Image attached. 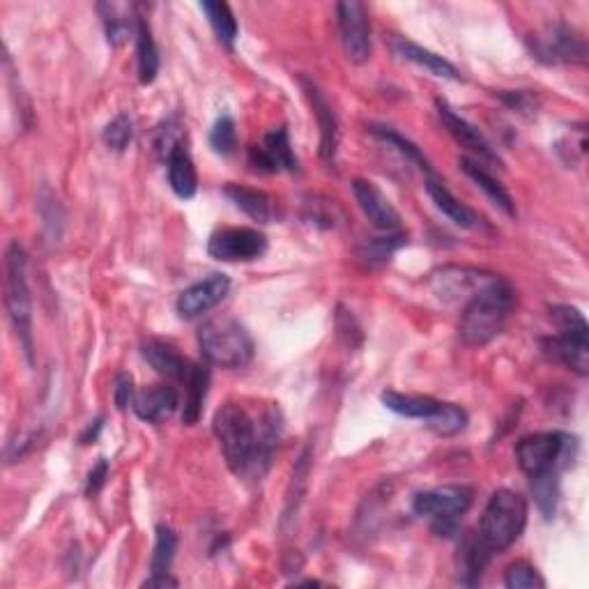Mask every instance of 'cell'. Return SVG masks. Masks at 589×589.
Wrapping results in <instances>:
<instances>
[{
	"instance_id": "cell-29",
	"label": "cell",
	"mask_w": 589,
	"mask_h": 589,
	"mask_svg": "<svg viewBox=\"0 0 589 589\" xmlns=\"http://www.w3.org/2000/svg\"><path fill=\"white\" fill-rule=\"evenodd\" d=\"M468 412H465L461 405L456 403H440L438 412L431 419H426V426L431 428L433 433L442 435V438H454V435L463 433L468 428Z\"/></svg>"
},
{
	"instance_id": "cell-7",
	"label": "cell",
	"mask_w": 589,
	"mask_h": 589,
	"mask_svg": "<svg viewBox=\"0 0 589 589\" xmlns=\"http://www.w3.org/2000/svg\"><path fill=\"white\" fill-rule=\"evenodd\" d=\"M474 493L470 486H440L433 491H424L415 497L412 509L417 516L431 518L435 532H451L454 530V520L463 516L472 507Z\"/></svg>"
},
{
	"instance_id": "cell-16",
	"label": "cell",
	"mask_w": 589,
	"mask_h": 589,
	"mask_svg": "<svg viewBox=\"0 0 589 589\" xmlns=\"http://www.w3.org/2000/svg\"><path fill=\"white\" fill-rule=\"evenodd\" d=\"M302 88L307 93L311 109L316 113L318 118V127H320V157L325 159V164H334L336 162V148H339V122H336V116L332 111L330 102L323 95L316 83L304 79L302 76Z\"/></svg>"
},
{
	"instance_id": "cell-12",
	"label": "cell",
	"mask_w": 589,
	"mask_h": 589,
	"mask_svg": "<svg viewBox=\"0 0 589 589\" xmlns=\"http://www.w3.org/2000/svg\"><path fill=\"white\" fill-rule=\"evenodd\" d=\"M228 290H231V279H228L226 274H219V272L210 274V277H205L203 281H198L187 290H182L175 309H178L180 318L185 320L201 318L203 313H208L210 309L217 307L221 300H224Z\"/></svg>"
},
{
	"instance_id": "cell-39",
	"label": "cell",
	"mask_w": 589,
	"mask_h": 589,
	"mask_svg": "<svg viewBox=\"0 0 589 589\" xmlns=\"http://www.w3.org/2000/svg\"><path fill=\"white\" fill-rule=\"evenodd\" d=\"M553 320L560 327V334H569V336H589V327L587 320L583 318V313L573 307H553Z\"/></svg>"
},
{
	"instance_id": "cell-24",
	"label": "cell",
	"mask_w": 589,
	"mask_h": 589,
	"mask_svg": "<svg viewBox=\"0 0 589 589\" xmlns=\"http://www.w3.org/2000/svg\"><path fill=\"white\" fill-rule=\"evenodd\" d=\"M226 196L231 198L237 210H242L247 217L258 221V224H270L274 219V201L265 191L244 185H228Z\"/></svg>"
},
{
	"instance_id": "cell-8",
	"label": "cell",
	"mask_w": 589,
	"mask_h": 589,
	"mask_svg": "<svg viewBox=\"0 0 589 589\" xmlns=\"http://www.w3.org/2000/svg\"><path fill=\"white\" fill-rule=\"evenodd\" d=\"M343 51L350 63L364 65L371 58V19L364 3L346 0L336 5Z\"/></svg>"
},
{
	"instance_id": "cell-23",
	"label": "cell",
	"mask_w": 589,
	"mask_h": 589,
	"mask_svg": "<svg viewBox=\"0 0 589 589\" xmlns=\"http://www.w3.org/2000/svg\"><path fill=\"white\" fill-rule=\"evenodd\" d=\"M394 51L396 56L408 60V63H415L419 67H424V70H428L435 76H442V79H451V81H458L461 79V74H458V70L454 65L449 63L447 58L438 56V53L428 51L424 47H419V44L410 42V40H396L394 42Z\"/></svg>"
},
{
	"instance_id": "cell-41",
	"label": "cell",
	"mask_w": 589,
	"mask_h": 589,
	"mask_svg": "<svg viewBox=\"0 0 589 589\" xmlns=\"http://www.w3.org/2000/svg\"><path fill=\"white\" fill-rule=\"evenodd\" d=\"M109 477V461L106 458H99L97 465L88 474V484H86V495H97L102 491L104 481Z\"/></svg>"
},
{
	"instance_id": "cell-21",
	"label": "cell",
	"mask_w": 589,
	"mask_h": 589,
	"mask_svg": "<svg viewBox=\"0 0 589 589\" xmlns=\"http://www.w3.org/2000/svg\"><path fill=\"white\" fill-rule=\"evenodd\" d=\"M166 166H168V182H171L173 194L182 198V201L194 198L198 191V175H196L194 159H191L187 145H180L178 150H173L166 159Z\"/></svg>"
},
{
	"instance_id": "cell-6",
	"label": "cell",
	"mask_w": 589,
	"mask_h": 589,
	"mask_svg": "<svg viewBox=\"0 0 589 589\" xmlns=\"http://www.w3.org/2000/svg\"><path fill=\"white\" fill-rule=\"evenodd\" d=\"M578 454V440L569 433L550 431L527 435L516 445V461L525 474H541L569 468Z\"/></svg>"
},
{
	"instance_id": "cell-40",
	"label": "cell",
	"mask_w": 589,
	"mask_h": 589,
	"mask_svg": "<svg viewBox=\"0 0 589 589\" xmlns=\"http://www.w3.org/2000/svg\"><path fill=\"white\" fill-rule=\"evenodd\" d=\"M113 401H116L118 410H125L134 401V380L129 373H118L116 382H113Z\"/></svg>"
},
{
	"instance_id": "cell-4",
	"label": "cell",
	"mask_w": 589,
	"mask_h": 589,
	"mask_svg": "<svg viewBox=\"0 0 589 589\" xmlns=\"http://www.w3.org/2000/svg\"><path fill=\"white\" fill-rule=\"evenodd\" d=\"M5 307L26 357H33V300L28 286V258L19 242L5 251Z\"/></svg>"
},
{
	"instance_id": "cell-22",
	"label": "cell",
	"mask_w": 589,
	"mask_h": 589,
	"mask_svg": "<svg viewBox=\"0 0 589 589\" xmlns=\"http://www.w3.org/2000/svg\"><path fill=\"white\" fill-rule=\"evenodd\" d=\"M458 166H461V171L468 175V178L477 185L484 194L491 198V201L497 205V208L504 210L509 214V217H514L516 214V205H514V198L509 196V191L502 187L500 180H495L491 173L486 171L484 166H481L477 159H470V157H461L458 159Z\"/></svg>"
},
{
	"instance_id": "cell-31",
	"label": "cell",
	"mask_w": 589,
	"mask_h": 589,
	"mask_svg": "<svg viewBox=\"0 0 589 589\" xmlns=\"http://www.w3.org/2000/svg\"><path fill=\"white\" fill-rule=\"evenodd\" d=\"M175 553H178V534H175L173 527L159 525L157 537H155V550H152V560H150V571L152 573L171 571Z\"/></svg>"
},
{
	"instance_id": "cell-37",
	"label": "cell",
	"mask_w": 589,
	"mask_h": 589,
	"mask_svg": "<svg viewBox=\"0 0 589 589\" xmlns=\"http://www.w3.org/2000/svg\"><path fill=\"white\" fill-rule=\"evenodd\" d=\"M132 136H134V125H132V118H129L127 113H118V116L113 118L102 132L104 143L116 152L127 150V145L132 143Z\"/></svg>"
},
{
	"instance_id": "cell-10",
	"label": "cell",
	"mask_w": 589,
	"mask_h": 589,
	"mask_svg": "<svg viewBox=\"0 0 589 589\" xmlns=\"http://www.w3.org/2000/svg\"><path fill=\"white\" fill-rule=\"evenodd\" d=\"M267 251V237L256 228H224L208 242V254L221 263H249Z\"/></svg>"
},
{
	"instance_id": "cell-3",
	"label": "cell",
	"mask_w": 589,
	"mask_h": 589,
	"mask_svg": "<svg viewBox=\"0 0 589 589\" xmlns=\"http://www.w3.org/2000/svg\"><path fill=\"white\" fill-rule=\"evenodd\" d=\"M527 525V500L511 488H500L488 500L477 537L491 553L514 546Z\"/></svg>"
},
{
	"instance_id": "cell-27",
	"label": "cell",
	"mask_w": 589,
	"mask_h": 589,
	"mask_svg": "<svg viewBox=\"0 0 589 589\" xmlns=\"http://www.w3.org/2000/svg\"><path fill=\"white\" fill-rule=\"evenodd\" d=\"M208 385H210L208 366L191 364V373L187 378V401H185V410H182V422H185L187 426H194L198 424V419H201L205 396H208Z\"/></svg>"
},
{
	"instance_id": "cell-42",
	"label": "cell",
	"mask_w": 589,
	"mask_h": 589,
	"mask_svg": "<svg viewBox=\"0 0 589 589\" xmlns=\"http://www.w3.org/2000/svg\"><path fill=\"white\" fill-rule=\"evenodd\" d=\"M143 587H178V580L168 576V573H152L143 583Z\"/></svg>"
},
{
	"instance_id": "cell-26",
	"label": "cell",
	"mask_w": 589,
	"mask_h": 589,
	"mask_svg": "<svg viewBox=\"0 0 589 589\" xmlns=\"http://www.w3.org/2000/svg\"><path fill=\"white\" fill-rule=\"evenodd\" d=\"M382 403H385L387 410L396 412L401 417H410V419H431L435 412H438L442 401H435L431 396H419V394H401V392H389L382 394Z\"/></svg>"
},
{
	"instance_id": "cell-9",
	"label": "cell",
	"mask_w": 589,
	"mask_h": 589,
	"mask_svg": "<svg viewBox=\"0 0 589 589\" xmlns=\"http://www.w3.org/2000/svg\"><path fill=\"white\" fill-rule=\"evenodd\" d=\"M534 56L543 63H587V44L578 30L566 24L548 26L539 37H534L532 44Z\"/></svg>"
},
{
	"instance_id": "cell-28",
	"label": "cell",
	"mask_w": 589,
	"mask_h": 589,
	"mask_svg": "<svg viewBox=\"0 0 589 589\" xmlns=\"http://www.w3.org/2000/svg\"><path fill=\"white\" fill-rule=\"evenodd\" d=\"M532 479V495L534 502L543 516L548 520L555 516L557 509V500H560V472L550 470V472H541L534 474Z\"/></svg>"
},
{
	"instance_id": "cell-5",
	"label": "cell",
	"mask_w": 589,
	"mask_h": 589,
	"mask_svg": "<svg viewBox=\"0 0 589 589\" xmlns=\"http://www.w3.org/2000/svg\"><path fill=\"white\" fill-rule=\"evenodd\" d=\"M203 357L221 369H240L254 357V339L240 320L214 318L198 332Z\"/></svg>"
},
{
	"instance_id": "cell-20",
	"label": "cell",
	"mask_w": 589,
	"mask_h": 589,
	"mask_svg": "<svg viewBox=\"0 0 589 589\" xmlns=\"http://www.w3.org/2000/svg\"><path fill=\"white\" fill-rule=\"evenodd\" d=\"M426 191L428 196L433 198L435 208H438L442 214H447V217L454 221L456 226L461 228H481L484 226V221L477 212L468 205L458 201V198L451 194V191L445 187V182H440L435 175H426Z\"/></svg>"
},
{
	"instance_id": "cell-15",
	"label": "cell",
	"mask_w": 589,
	"mask_h": 589,
	"mask_svg": "<svg viewBox=\"0 0 589 589\" xmlns=\"http://www.w3.org/2000/svg\"><path fill=\"white\" fill-rule=\"evenodd\" d=\"M438 116L442 120V125L449 129V134L454 136L463 148H468L474 157H479V164L481 162L500 164V157L495 155V150L491 148V143L486 141V136L481 134L472 122H468L463 116H458L445 99H438Z\"/></svg>"
},
{
	"instance_id": "cell-14",
	"label": "cell",
	"mask_w": 589,
	"mask_h": 589,
	"mask_svg": "<svg viewBox=\"0 0 589 589\" xmlns=\"http://www.w3.org/2000/svg\"><path fill=\"white\" fill-rule=\"evenodd\" d=\"M353 194L357 198L359 208H362L364 217L371 221L378 231L396 233L401 228V214L389 203V198L373 185L371 180H355L353 182Z\"/></svg>"
},
{
	"instance_id": "cell-25",
	"label": "cell",
	"mask_w": 589,
	"mask_h": 589,
	"mask_svg": "<svg viewBox=\"0 0 589 589\" xmlns=\"http://www.w3.org/2000/svg\"><path fill=\"white\" fill-rule=\"evenodd\" d=\"M136 60H139V79L143 86H150L159 74V51L152 37L150 24L143 17H136Z\"/></svg>"
},
{
	"instance_id": "cell-35",
	"label": "cell",
	"mask_w": 589,
	"mask_h": 589,
	"mask_svg": "<svg viewBox=\"0 0 589 589\" xmlns=\"http://www.w3.org/2000/svg\"><path fill=\"white\" fill-rule=\"evenodd\" d=\"M210 145L221 157L233 155L237 148V129L231 116H221L210 129Z\"/></svg>"
},
{
	"instance_id": "cell-1",
	"label": "cell",
	"mask_w": 589,
	"mask_h": 589,
	"mask_svg": "<svg viewBox=\"0 0 589 589\" xmlns=\"http://www.w3.org/2000/svg\"><path fill=\"white\" fill-rule=\"evenodd\" d=\"M212 428L237 477H263L281 440L283 417L274 403L251 412L244 403L228 401L214 415Z\"/></svg>"
},
{
	"instance_id": "cell-38",
	"label": "cell",
	"mask_w": 589,
	"mask_h": 589,
	"mask_svg": "<svg viewBox=\"0 0 589 589\" xmlns=\"http://www.w3.org/2000/svg\"><path fill=\"white\" fill-rule=\"evenodd\" d=\"M180 145H187L185 143V129L178 120H166L162 127L157 129V139H155V150L159 152V157L168 159L173 150H178Z\"/></svg>"
},
{
	"instance_id": "cell-13",
	"label": "cell",
	"mask_w": 589,
	"mask_h": 589,
	"mask_svg": "<svg viewBox=\"0 0 589 589\" xmlns=\"http://www.w3.org/2000/svg\"><path fill=\"white\" fill-rule=\"evenodd\" d=\"M251 166L258 168L263 173H297L300 171V164H297V157L293 155V148H290V136L286 127L272 129L270 134L263 139V145H256L249 152Z\"/></svg>"
},
{
	"instance_id": "cell-18",
	"label": "cell",
	"mask_w": 589,
	"mask_h": 589,
	"mask_svg": "<svg viewBox=\"0 0 589 589\" xmlns=\"http://www.w3.org/2000/svg\"><path fill=\"white\" fill-rule=\"evenodd\" d=\"M141 353L145 357V362H148L159 376H164L168 380L187 382L191 364L171 346V343H166L162 339H148L141 346Z\"/></svg>"
},
{
	"instance_id": "cell-43",
	"label": "cell",
	"mask_w": 589,
	"mask_h": 589,
	"mask_svg": "<svg viewBox=\"0 0 589 589\" xmlns=\"http://www.w3.org/2000/svg\"><path fill=\"white\" fill-rule=\"evenodd\" d=\"M102 426H104V419L102 417L95 419V422H90V426L86 428V433L81 435L83 445H90V442H95L99 438V431H102Z\"/></svg>"
},
{
	"instance_id": "cell-34",
	"label": "cell",
	"mask_w": 589,
	"mask_h": 589,
	"mask_svg": "<svg viewBox=\"0 0 589 589\" xmlns=\"http://www.w3.org/2000/svg\"><path fill=\"white\" fill-rule=\"evenodd\" d=\"M99 12H102L104 17V28H106V37H109V44L111 47H120V44L129 37V33H132L129 17L120 14V7L109 5V3L99 5Z\"/></svg>"
},
{
	"instance_id": "cell-32",
	"label": "cell",
	"mask_w": 589,
	"mask_h": 589,
	"mask_svg": "<svg viewBox=\"0 0 589 589\" xmlns=\"http://www.w3.org/2000/svg\"><path fill=\"white\" fill-rule=\"evenodd\" d=\"M371 134H373V136H378L380 141H385V143L392 145V148L399 150L401 155H403L405 159H408V162L417 164L419 168H422V171H424L426 175H433L431 164H428V159L422 155V150H419L417 145L412 143V141L405 139L403 134L394 132L392 127H371Z\"/></svg>"
},
{
	"instance_id": "cell-11",
	"label": "cell",
	"mask_w": 589,
	"mask_h": 589,
	"mask_svg": "<svg viewBox=\"0 0 589 589\" xmlns=\"http://www.w3.org/2000/svg\"><path fill=\"white\" fill-rule=\"evenodd\" d=\"M495 274L474 270V267H442L431 277L433 293L440 297L442 302H468L470 297L477 293L479 288H484Z\"/></svg>"
},
{
	"instance_id": "cell-17",
	"label": "cell",
	"mask_w": 589,
	"mask_h": 589,
	"mask_svg": "<svg viewBox=\"0 0 589 589\" xmlns=\"http://www.w3.org/2000/svg\"><path fill=\"white\" fill-rule=\"evenodd\" d=\"M132 408L143 422L157 424L178 410V392L168 385L145 387L139 394H134Z\"/></svg>"
},
{
	"instance_id": "cell-33",
	"label": "cell",
	"mask_w": 589,
	"mask_h": 589,
	"mask_svg": "<svg viewBox=\"0 0 589 589\" xmlns=\"http://www.w3.org/2000/svg\"><path fill=\"white\" fill-rule=\"evenodd\" d=\"M405 244V237L403 235H392L389 233L387 237H376V240H369L364 242L362 247H359V258L364 260L366 265L376 267V265H382L387 263L389 258H392L394 251H399Z\"/></svg>"
},
{
	"instance_id": "cell-19",
	"label": "cell",
	"mask_w": 589,
	"mask_h": 589,
	"mask_svg": "<svg viewBox=\"0 0 589 589\" xmlns=\"http://www.w3.org/2000/svg\"><path fill=\"white\" fill-rule=\"evenodd\" d=\"M543 350L557 362H562L566 369L576 371L578 376L589 373V336L557 334L553 339L543 341Z\"/></svg>"
},
{
	"instance_id": "cell-2",
	"label": "cell",
	"mask_w": 589,
	"mask_h": 589,
	"mask_svg": "<svg viewBox=\"0 0 589 589\" xmlns=\"http://www.w3.org/2000/svg\"><path fill=\"white\" fill-rule=\"evenodd\" d=\"M514 302V288L495 274L484 288H479L465 302L461 323H458V334H461L463 343L472 348L488 346L495 336L502 334Z\"/></svg>"
},
{
	"instance_id": "cell-30",
	"label": "cell",
	"mask_w": 589,
	"mask_h": 589,
	"mask_svg": "<svg viewBox=\"0 0 589 589\" xmlns=\"http://www.w3.org/2000/svg\"><path fill=\"white\" fill-rule=\"evenodd\" d=\"M201 10L205 17H208L210 26L214 33H217V37L224 44H228V47H233V42L237 40V19L231 7H228L226 3H214V0H205V3H201Z\"/></svg>"
},
{
	"instance_id": "cell-36",
	"label": "cell",
	"mask_w": 589,
	"mask_h": 589,
	"mask_svg": "<svg viewBox=\"0 0 589 589\" xmlns=\"http://www.w3.org/2000/svg\"><path fill=\"white\" fill-rule=\"evenodd\" d=\"M504 585L509 589H543L546 580L530 562H514L504 573Z\"/></svg>"
}]
</instances>
